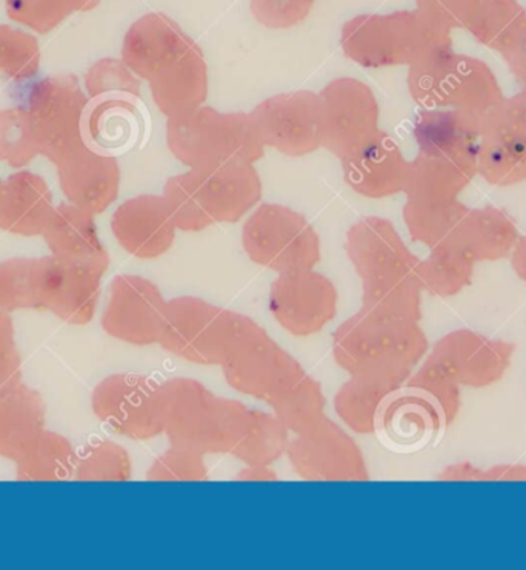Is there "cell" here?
<instances>
[{"mask_svg": "<svg viewBox=\"0 0 526 570\" xmlns=\"http://www.w3.org/2000/svg\"><path fill=\"white\" fill-rule=\"evenodd\" d=\"M167 304L158 285L151 281L132 275L118 276L111 283L103 311V331L112 338L140 347L160 344Z\"/></svg>", "mask_w": 526, "mask_h": 570, "instance_id": "16", "label": "cell"}, {"mask_svg": "<svg viewBox=\"0 0 526 570\" xmlns=\"http://www.w3.org/2000/svg\"><path fill=\"white\" fill-rule=\"evenodd\" d=\"M156 106L167 118L191 114L208 98V67L198 43L150 80Z\"/></svg>", "mask_w": 526, "mask_h": 570, "instance_id": "31", "label": "cell"}, {"mask_svg": "<svg viewBox=\"0 0 526 570\" xmlns=\"http://www.w3.org/2000/svg\"><path fill=\"white\" fill-rule=\"evenodd\" d=\"M53 193L42 176L18 171L0 188V230L20 236H39L54 212Z\"/></svg>", "mask_w": 526, "mask_h": 570, "instance_id": "29", "label": "cell"}, {"mask_svg": "<svg viewBox=\"0 0 526 570\" xmlns=\"http://www.w3.org/2000/svg\"><path fill=\"white\" fill-rule=\"evenodd\" d=\"M407 372L371 371L349 375L347 383L336 393L337 416L351 431L368 435L375 433L381 405L407 380Z\"/></svg>", "mask_w": 526, "mask_h": 570, "instance_id": "30", "label": "cell"}, {"mask_svg": "<svg viewBox=\"0 0 526 570\" xmlns=\"http://www.w3.org/2000/svg\"><path fill=\"white\" fill-rule=\"evenodd\" d=\"M465 30L502 55L526 35V10L519 0H477Z\"/></svg>", "mask_w": 526, "mask_h": 570, "instance_id": "34", "label": "cell"}, {"mask_svg": "<svg viewBox=\"0 0 526 570\" xmlns=\"http://www.w3.org/2000/svg\"><path fill=\"white\" fill-rule=\"evenodd\" d=\"M439 383L417 375L408 387L400 385L381 405L375 433L393 451H413L435 435L441 400Z\"/></svg>", "mask_w": 526, "mask_h": 570, "instance_id": "15", "label": "cell"}, {"mask_svg": "<svg viewBox=\"0 0 526 570\" xmlns=\"http://www.w3.org/2000/svg\"><path fill=\"white\" fill-rule=\"evenodd\" d=\"M425 351L416 321L387 318L360 308L333 335V355L348 372H409Z\"/></svg>", "mask_w": 526, "mask_h": 570, "instance_id": "4", "label": "cell"}, {"mask_svg": "<svg viewBox=\"0 0 526 570\" xmlns=\"http://www.w3.org/2000/svg\"><path fill=\"white\" fill-rule=\"evenodd\" d=\"M40 308L38 259H8L0 263V313Z\"/></svg>", "mask_w": 526, "mask_h": 570, "instance_id": "44", "label": "cell"}, {"mask_svg": "<svg viewBox=\"0 0 526 570\" xmlns=\"http://www.w3.org/2000/svg\"><path fill=\"white\" fill-rule=\"evenodd\" d=\"M40 70V47L33 35L0 26V75L13 80H30Z\"/></svg>", "mask_w": 526, "mask_h": 570, "instance_id": "45", "label": "cell"}, {"mask_svg": "<svg viewBox=\"0 0 526 570\" xmlns=\"http://www.w3.org/2000/svg\"><path fill=\"white\" fill-rule=\"evenodd\" d=\"M111 230L130 255L156 259L170 250L178 227L163 196L142 195L119 206L112 215Z\"/></svg>", "mask_w": 526, "mask_h": 570, "instance_id": "24", "label": "cell"}, {"mask_svg": "<svg viewBox=\"0 0 526 570\" xmlns=\"http://www.w3.org/2000/svg\"><path fill=\"white\" fill-rule=\"evenodd\" d=\"M467 210L459 199H408L404 219L413 239L435 247L451 236Z\"/></svg>", "mask_w": 526, "mask_h": 570, "instance_id": "35", "label": "cell"}, {"mask_svg": "<svg viewBox=\"0 0 526 570\" xmlns=\"http://www.w3.org/2000/svg\"><path fill=\"white\" fill-rule=\"evenodd\" d=\"M505 62L508 63L517 86L520 87V94L526 95V35L508 51L502 53Z\"/></svg>", "mask_w": 526, "mask_h": 570, "instance_id": "51", "label": "cell"}, {"mask_svg": "<svg viewBox=\"0 0 526 570\" xmlns=\"http://www.w3.org/2000/svg\"><path fill=\"white\" fill-rule=\"evenodd\" d=\"M76 480L127 481L131 478V460L126 449L111 441H95L76 453Z\"/></svg>", "mask_w": 526, "mask_h": 570, "instance_id": "43", "label": "cell"}, {"mask_svg": "<svg viewBox=\"0 0 526 570\" xmlns=\"http://www.w3.org/2000/svg\"><path fill=\"white\" fill-rule=\"evenodd\" d=\"M20 356L14 343L13 323L0 313V392L20 384Z\"/></svg>", "mask_w": 526, "mask_h": 570, "instance_id": "49", "label": "cell"}, {"mask_svg": "<svg viewBox=\"0 0 526 570\" xmlns=\"http://www.w3.org/2000/svg\"><path fill=\"white\" fill-rule=\"evenodd\" d=\"M514 266L519 271L520 275L526 279V238L522 240L516 253H514Z\"/></svg>", "mask_w": 526, "mask_h": 570, "instance_id": "53", "label": "cell"}, {"mask_svg": "<svg viewBox=\"0 0 526 570\" xmlns=\"http://www.w3.org/2000/svg\"><path fill=\"white\" fill-rule=\"evenodd\" d=\"M477 173L499 187L526 179V95L520 91L480 118Z\"/></svg>", "mask_w": 526, "mask_h": 570, "instance_id": "11", "label": "cell"}, {"mask_svg": "<svg viewBox=\"0 0 526 570\" xmlns=\"http://www.w3.org/2000/svg\"><path fill=\"white\" fill-rule=\"evenodd\" d=\"M158 381L139 373H118L92 392V411L112 432L130 440H151L162 433L158 419Z\"/></svg>", "mask_w": 526, "mask_h": 570, "instance_id": "14", "label": "cell"}, {"mask_svg": "<svg viewBox=\"0 0 526 570\" xmlns=\"http://www.w3.org/2000/svg\"><path fill=\"white\" fill-rule=\"evenodd\" d=\"M224 453L244 464L271 465L287 453L290 431L275 413L222 399Z\"/></svg>", "mask_w": 526, "mask_h": 570, "instance_id": "19", "label": "cell"}, {"mask_svg": "<svg viewBox=\"0 0 526 570\" xmlns=\"http://www.w3.org/2000/svg\"><path fill=\"white\" fill-rule=\"evenodd\" d=\"M408 90L424 110H457L484 118L504 100L496 75L484 60L439 48L409 66Z\"/></svg>", "mask_w": 526, "mask_h": 570, "instance_id": "2", "label": "cell"}, {"mask_svg": "<svg viewBox=\"0 0 526 570\" xmlns=\"http://www.w3.org/2000/svg\"><path fill=\"white\" fill-rule=\"evenodd\" d=\"M415 139L420 155L462 170L477 173L480 118L457 110H421Z\"/></svg>", "mask_w": 526, "mask_h": 570, "instance_id": "22", "label": "cell"}, {"mask_svg": "<svg viewBox=\"0 0 526 570\" xmlns=\"http://www.w3.org/2000/svg\"><path fill=\"white\" fill-rule=\"evenodd\" d=\"M363 308L387 318H419V276L401 275L363 283Z\"/></svg>", "mask_w": 526, "mask_h": 570, "instance_id": "36", "label": "cell"}, {"mask_svg": "<svg viewBox=\"0 0 526 570\" xmlns=\"http://www.w3.org/2000/svg\"><path fill=\"white\" fill-rule=\"evenodd\" d=\"M167 144L176 159L190 168L255 164L265 153L251 115L220 114L205 106L168 118Z\"/></svg>", "mask_w": 526, "mask_h": 570, "instance_id": "3", "label": "cell"}, {"mask_svg": "<svg viewBox=\"0 0 526 570\" xmlns=\"http://www.w3.org/2000/svg\"><path fill=\"white\" fill-rule=\"evenodd\" d=\"M270 311L291 335H316L336 316L335 284L312 268L279 273L271 285Z\"/></svg>", "mask_w": 526, "mask_h": 570, "instance_id": "17", "label": "cell"}, {"mask_svg": "<svg viewBox=\"0 0 526 570\" xmlns=\"http://www.w3.org/2000/svg\"><path fill=\"white\" fill-rule=\"evenodd\" d=\"M90 100L106 98L140 99V82L122 59L106 58L96 62L86 75Z\"/></svg>", "mask_w": 526, "mask_h": 570, "instance_id": "46", "label": "cell"}, {"mask_svg": "<svg viewBox=\"0 0 526 570\" xmlns=\"http://www.w3.org/2000/svg\"><path fill=\"white\" fill-rule=\"evenodd\" d=\"M239 481H277V473L271 465L267 464H244L242 471L237 473Z\"/></svg>", "mask_w": 526, "mask_h": 570, "instance_id": "52", "label": "cell"}, {"mask_svg": "<svg viewBox=\"0 0 526 570\" xmlns=\"http://www.w3.org/2000/svg\"><path fill=\"white\" fill-rule=\"evenodd\" d=\"M297 475L307 481H368L364 452L335 421L327 419L296 433L287 449Z\"/></svg>", "mask_w": 526, "mask_h": 570, "instance_id": "12", "label": "cell"}, {"mask_svg": "<svg viewBox=\"0 0 526 570\" xmlns=\"http://www.w3.org/2000/svg\"><path fill=\"white\" fill-rule=\"evenodd\" d=\"M348 258L363 283L417 275L420 261L408 250L389 220L369 216L349 228Z\"/></svg>", "mask_w": 526, "mask_h": 570, "instance_id": "21", "label": "cell"}, {"mask_svg": "<svg viewBox=\"0 0 526 570\" xmlns=\"http://www.w3.org/2000/svg\"><path fill=\"white\" fill-rule=\"evenodd\" d=\"M100 0H7L8 18L47 35L71 14L90 11Z\"/></svg>", "mask_w": 526, "mask_h": 570, "instance_id": "41", "label": "cell"}, {"mask_svg": "<svg viewBox=\"0 0 526 570\" xmlns=\"http://www.w3.org/2000/svg\"><path fill=\"white\" fill-rule=\"evenodd\" d=\"M409 166L399 144L381 131L364 150L343 160L345 180L367 198L379 199L397 195L407 186Z\"/></svg>", "mask_w": 526, "mask_h": 570, "instance_id": "27", "label": "cell"}, {"mask_svg": "<svg viewBox=\"0 0 526 570\" xmlns=\"http://www.w3.org/2000/svg\"><path fill=\"white\" fill-rule=\"evenodd\" d=\"M76 452L66 438L43 432L18 460V478L27 481L68 480L75 475Z\"/></svg>", "mask_w": 526, "mask_h": 570, "instance_id": "37", "label": "cell"}, {"mask_svg": "<svg viewBox=\"0 0 526 570\" xmlns=\"http://www.w3.org/2000/svg\"><path fill=\"white\" fill-rule=\"evenodd\" d=\"M42 236L54 258L106 275L110 256L100 243L91 213L70 203L60 204L54 208Z\"/></svg>", "mask_w": 526, "mask_h": 570, "instance_id": "28", "label": "cell"}, {"mask_svg": "<svg viewBox=\"0 0 526 570\" xmlns=\"http://www.w3.org/2000/svg\"><path fill=\"white\" fill-rule=\"evenodd\" d=\"M102 276L53 255L38 259L40 311L53 312L70 324L90 323L98 308Z\"/></svg>", "mask_w": 526, "mask_h": 570, "instance_id": "20", "label": "cell"}, {"mask_svg": "<svg viewBox=\"0 0 526 570\" xmlns=\"http://www.w3.org/2000/svg\"><path fill=\"white\" fill-rule=\"evenodd\" d=\"M150 481H207L208 468L199 453L170 448L152 461L148 469Z\"/></svg>", "mask_w": 526, "mask_h": 570, "instance_id": "47", "label": "cell"}, {"mask_svg": "<svg viewBox=\"0 0 526 570\" xmlns=\"http://www.w3.org/2000/svg\"><path fill=\"white\" fill-rule=\"evenodd\" d=\"M469 271H472V259L459 248L444 240L433 247V253L427 261L424 263L420 261L417 276H419L421 288H427L437 295H449L460 288L465 279H468Z\"/></svg>", "mask_w": 526, "mask_h": 570, "instance_id": "40", "label": "cell"}, {"mask_svg": "<svg viewBox=\"0 0 526 570\" xmlns=\"http://www.w3.org/2000/svg\"><path fill=\"white\" fill-rule=\"evenodd\" d=\"M417 8L441 26L465 28L477 0H416Z\"/></svg>", "mask_w": 526, "mask_h": 570, "instance_id": "50", "label": "cell"}, {"mask_svg": "<svg viewBox=\"0 0 526 570\" xmlns=\"http://www.w3.org/2000/svg\"><path fill=\"white\" fill-rule=\"evenodd\" d=\"M90 98L73 75L48 76L27 88L23 107L46 148L43 156L51 163L86 142L82 122Z\"/></svg>", "mask_w": 526, "mask_h": 570, "instance_id": "9", "label": "cell"}, {"mask_svg": "<svg viewBox=\"0 0 526 570\" xmlns=\"http://www.w3.org/2000/svg\"><path fill=\"white\" fill-rule=\"evenodd\" d=\"M158 419L172 448L210 455L224 453L222 399L191 379L159 384Z\"/></svg>", "mask_w": 526, "mask_h": 570, "instance_id": "6", "label": "cell"}, {"mask_svg": "<svg viewBox=\"0 0 526 570\" xmlns=\"http://www.w3.org/2000/svg\"><path fill=\"white\" fill-rule=\"evenodd\" d=\"M46 407L39 393L26 385L0 392V455L19 458L26 455L43 432Z\"/></svg>", "mask_w": 526, "mask_h": 570, "instance_id": "32", "label": "cell"}, {"mask_svg": "<svg viewBox=\"0 0 526 570\" xmlns=\"http://www.w3.org/2000/svg\"><path fill=\"white\" fill-rule=\"evenodd\" d=\"M325 404L322 385L305 373L302 379L268 405L285 428L296 435L325 419Z\"/></svg>", "mask_w": 526, "mask_h": 570, "instance_id": "38", "label": "cell"}, {"mask_svg": "<svg viewBox=\"0 0 526 570\" xmlns=\"http://www.w3.org/2000/svg\"><path fill=\"white\" fill-rule=\"evenodd\" d=\"M247 316L196 296L168 301L160 345L188 363L222 365Z\"/></svg>", "mask_w": 526, "mask_h": 570, "instance_id": "5", "label": "cell"}, {"mask_svg": "<svg viewBox=\"0 0 526 570\" xmlns=\"http://www.w3.org/2000/svg\"><path fill=\"white\" fill-rule=\"evenodd\" d=\"M163 198L178 230L202 232L215 224L204 206L191 171L168 179L163 187Z\"/></svg>", "mask_w": 526, "mask_h": 570, "instance_id": "42", "label": "cell"}, {"mask_svg": "<svg viewBox=\"0 0 526 570\" xmlns=\"http://www.w3.org/2000/svg\"><path fill=\"white\" fill-rule=\"evenodd\" d=\"M195 40L162 13L143 16L128 30L123 39L122 60L132 73L151 80L175 66L192 47Z\"/></svg>", "mask_w": 526, "mask_h": 570, "instance_id": "23", "label": "cell"}, {"mask_svg": "<svg viewBox=\"0 0 526 570\" xmlns=\"http://www.w3.org/2000/svg\"><path fill=\"white\" fill-rule=\"evenodd\" d=\"M59 186L68 203L92 216L100 215L118 199L120 168L118 158L79 144L54 163Z\"/></svg>", "mask_w": 526, "mask_h": 570, "instance_id": "18", "label": "cell"}, {"mask_svg": "<svg viewBox=\"0 0 526 570\" xmlns=\"http://www.w3.org/2000/svg\"><path fill=\"white\" fill-rule=\"evenodd\" d=\"M2 183H3V180H2V179H0V188H2Z\"/></svg>", "mask_w": 526, "mask_h": 570, "instance_id": "54", "label": "cell"}, {"mask_svg": "<svg viewBox=\"0 0 526 570\" xmlns=\"http://www.w3.org/2000/svg\"><path fill=\"white\" fill-rule=\"evenodd\" d=\"M242 244L248 258L277 273L315 268L320 239L315 227L291 208L264 204L245 223Z\"/></svg>", "mask_w": 526, "mask_h": 570, "instance_id": "7", "label": "cell"}, {"mask_svg": "<svg viewBox=\"0 0 526 570\" xmlns=\"http://www.w3.org/2000/svg\"><path fill=\"white\" fill-rule=\"evenodd\" d=\"M43 155L46 148L26 107L0 111V160L11 168H23Z\"/></svg>", "mask_w": 526, "mask_h": 570, "instance_id": "39", "label": "cell"}, {"mask_svg": "<svg viewBox=\"0 0 526 570\" xmlns=\"http://www.w3.org/2000/svg\"><path fill=\"white\" fill-rule=\"evenodd\" d=\"M190 171L215 223H237L262 198V180L252 164L225 163Z\"/></svg>", "mask_w": 526, "mask_h": 570, "instance_id": "26", "label": "cell"}, {"mask_svg": "<svg viewBox=\"0 0 526 570\" xmlns=\"http://www.w3.org/2000/svg\"><path fill=\"white\" fill-rule=\"evenodd\" d=\"M236 392L270 404L302 379V364L280 347L255 320H245L235 347L220 365Z\"/></svg>", "mask_w": 526, "mask_h": 570, "instance_id": "8", "label": "cell"}, {"mask_svg": "<svg viewBox=\"0 0 526 570\" xmlns=\"http://www.w3.org/2000/svg\"><path fill=\"white\" fill-rule=\"evenodd\" d=\"M345 55L365 68L413 66L439 48L451 47V30L419 8L389 14H360L343 28Z\"/></svg>", "mask_w": 526, "mask_h": 570, "instance_id": "1", "label": "cell"}, {"mask_svg": "<svg viewBox=\"0 0 526 570\" xmlns=\"http://www.w3.org/2000/svg\"><path fill=\"white\" fill-rule=\"evenodd\" d=\"M516 239L512 219L497 208H473L465 212L447 243L459 248L469 259H493L507 253Z\"/></svg>", "mask_w": 526, "mask_h": 570, "instance_id": "33", "label": "cell"}, {"mask_svg": "<svg viewBox=\"0 0 526 570\" xmlns=\"http://www.w3.org/2000/svg\"><path fill=\"white\" fill-rule=\"evenodd\" d=\"M319 96L322 147L340 160L364 150L380 134L379 104L371 88L360 80H333Z\"/></svg>", "mask_w": 526, "mask_h": 570, "instance_id": "10", "label": "cell"}, {"mask_svg": "<svg viewBox=\"0 0 526 570\" xmlns=\"http://www.w3.org/2000/svg\"><path fill=\"white\" fill-rule=\"evenodd\" d=\"M147 119L142 99L90 100L83 115V140L92 150L118 158L143 142Z\"/></svg>", "mask_w": 526, "mask_h": 570, "instance_id": "25", "label": "cell"}, {"mask_svg": "<svg viewBox=\"0 0 526 570\" xmlns=\"http://www.w3.org/2000/svg\"><path fill=\"white\" fill-rule=\"evenodd\" d=\"M265 147L300 158L322 146V102L312 91L277 95L252 110Z\"/></svg>", "mask_w": 526, "mask_h": 570, "instance_id": "13", "label": "cell"}, {"mask_svg": "<svg viewBox=\"0 0 526 570\" xmlns=\"http://www.w3.org/2000/svg\"><path fill=\"white\" fill-rule=\"evenodd\" d=\"M315 0H251V11L257 22L282 30L291 28L311 13Z\"/></svg>", "mask_w": 526, "mask_h": 570, "instance_id": "48", "label": "cell"}]
</instances>
